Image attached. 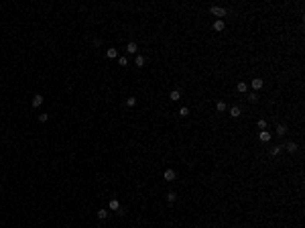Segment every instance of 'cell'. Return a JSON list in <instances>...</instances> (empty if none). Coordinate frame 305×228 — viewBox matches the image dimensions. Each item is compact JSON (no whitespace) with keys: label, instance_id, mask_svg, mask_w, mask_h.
Wrapping results in <instances>:
<instances>
[{"label":"cell","instance_id":"6da1fadb","mask_svg":"<svg viewBox=\"0 0 305 228\" xmlns=\"http://www.w3.org/2000/svg\"><path fill=\"white\" fill-rule=\"evenodd\" d=\"M163 177H165V181H175V177H177V173L173 169H167L165 173H163Z\"/></svg>","mask_w":305,"mask_h":228},{"label":"cell","instance_id":"7a4b0ae2","mask_svg":"<svg viewBox=\"0 0 305 228\" xmlns=\"http://www.w3.org/2000/svg\"><path fill=\"white\" fill-rule=\"evenodd\" d=\"M210 12H212V14H216V16H226V14H228V12L224 10V8H220V6H212V8H210Z\"/></svg>","mask_w":305,"mask_h":228},{"label":"cell","instance_id":"3957f363","mask_svg":"<svg viewBox=\"0 0 305 228\" xmlns=\"http://www.w3.org/2000/svg\"><path fill=\"white\" fill-rule=\"evenodd\" d=\"M271 137H273V135L269 133V130H260V133H258V138L262 141V143H269V141H271Z\"/></svg>","mask_w":305,"mask_h":228},{"label":"cell","instance_id":"277c9868","mask_svg":"<svg viewBox=\"0 0 305 228\" xmlns=\"http://www.w3.org/2000/svg\"><path fill=\"white\" fill-rule=\"evenodd\" d=\"M108 208H110L112 212H118V210H120V202H118L116 198H112V200H110V204H108Z\"/></svg>","mask_w":305,"mask_h":228},{"label":"cell","instance_id":"5b68a950","mask_svg":"<svg viewBox=\"0 0 305 228\" xmlns=\"http://www.w3.org/2000/svg\"><path fill=\"white\" fill-rule=\"evenodd\" d=\"M126 51H128L130 55H136V53H138V45H136V43H128V45H126Z\"/></svg>","mask_w":305,"mask_h":228},{"label":"cell","instance_id":"8992f818","mask_svg":"<svg viewBox=\"0 0 305 228\" xmlns=\"http://www.w3.org/2000/svg\"><path fill=\"white\" fill-rule=\"evenodd\" d=\"M250 86H252V90H254V92L262 90V80H260V78H256V80H252V84H250Z\"/></svg>","mask_w":305,"mask_h":228},{"label":"cell","instance_id":"52a82bcc","mask_svg":"<svg viewBox=\"0 0 305 228\" xmlns=\"http://www.w3.org/2000/svg\"><path fill=\"white\" fill-rule=\"evenodd\" d=\"M236 90L240 92V94H246V92H248V84H246V81H238Z\"/></svg>","mask_w":305,"mask_h":228},{"label":"cell","instance_id":"ba28073f","mask_svg":"<svg viewBox=\"0 0 305 228\" xmlns=\"http://www.w3.org/2000/svg\"><path fill=\"white\" fill-rule=\"evenodd\" d=\"M216 110H218V112H226V110H228V104L224 102V100H220V102L216 104Z\"/></svg>","mask_w":305,"mask_h":228},{"label":"cell","instance_id":"9c48e42d","mask_svg":"<svg viewBox=\"0 0 305 228\" xmlns=\"http://www.w3.org/2000/svg\"><path fill=\"white\" fill-rule=\"evenodd\" d=\"M41 104H43V96H41V94H37V96L33 98V108H39Z\"/></svg>","mask_w":305,"mask_h":228},{"label":"cell","instance_id":"30bf717a","mask_svg":"<svg viewBox=\"0 0 305 228\" xmlns=\"http://www.w3.org/2000/svg\"><path fill=\"white\" fill-rule=\"evenodd\" d=\"M169 98L173 100V102H179V98H181V92H179V90H173V92L169 94Z\"/></svg>","mask_w":305,"mask_h":228},{"label":"cell","instance_id":"8fae6325","mask_svg":"<svg viewBox=\"0 0 305 228\" xmlns=\"http://www.w3.org/2000/svg\"><path fill=\"white\" fill-rule=\"evenodd\" d=\"M106 57H108V59H116V57H118V51L112 47V49H108V51H106Z\"/></svg>","mask_w":305,"mask_h":228},{"label":"cell","instance_id":"7c38bea8","mask_svg":"<svg viewBox=\"0 0 305 228\" xmlns=\"http://www.w3.org/2000/svg\"><path fill=\"white\" fill-rule=\"evenodd\" d=\"M240 114H242V112H240V108H238V106H232V108H230V116H232V118H238Z\"/></svg>","mask_w":305,"mask_h":228},{"label":"cell","instance_id":"4fadbf2b","mask_svg":"<svg viewBox=\"0 0 305 228\" xmlns=\"http://www.w3.org/2000/svg\"><path fill=\"white\" fill-rule=\"evenodd\" d=\"M224 27H226V24H224V21H216V23H214V31H218V33H220V31H224Z\"/></svg>","mask_w":305,"mask_h":228},{"label":"cell","instance_id":"5bb4252c","mask_svg":"<svg viewBox=\"0 0 305 228\" xmlns=\"http://www.w3.org/2000/svg\"><path fill=\"white\" fill-rule=\"evenodd\" d=\"M134 63H136V67H143V65H145V57H143V55H136Z\"/></svg>","mask_w":305,"mask_h":228},{"label":"cell","instance_id":"9a60e30c","mask_svg":"<svg viewBox=\"0 0 305 228\" xmlns=\"http://www.w3.org/2000/svg\"><path fill=\"white\" fill-rule=\"evenodd\" d=\"M285 149H287L289 153H295V151H297V145H295V143H287V145H285Z\"/></svg>","mask_w":305,"mask_h":228},{"label":"cell","instance_id":"2e32d148","mask_svg":"<svg viewBox=\"0 0 305 228\" xmlns=\"http://www.w3.org/2000/svg\"><path fill=\"white\" fill-rule=\"evenodd\" d=\"M179 116H181V118L189 116V108H185V106H183V108H179Z\"/></svg>","mask_w":305,"mask_h":228},{"label":"cell","instance_id":"e0dca14e","mask_svg":"<svg viewBox=\"0 0 305 228\" xmlns=\"http://www.w3.org/2000/svg\"><path fill=\"white\" fill-rule=\"evenodd\" d=\"M285 133H287V126H285V124H279V126H277V135H281V137H283Z\"/></svg>","mask_w":305,"mask_h":228},{"label":"cell","instance_id":"ac0fdd59","mask_svg":"<svg viewBox=\"0 0 305 228\" xmlns=\"http://www.w3.org/2000/svg\"><path fill=\"white\" fill-rule=\"evenodd\" d=\"M175 200H177V194H175V192H169V194H167V202H171V204H173Z\"/></svg>","mask_w":305,"mask_h":228},{"label":"cell","instance_id":"d6986e66","mask_svg":"<svg viewBox=\"0 0 305 228\" xmlns=\"http://www.w3.org/2000/svg\"><path fill=\"white\" fill-rule=\"evenodd\" d=\"M98 218L100 220H106L108 218V210H98Z\"/></svg>","mask_w":305,"mask_h":228},{"label":"cell","instance_id":"ffe728a7","mask_svg":"<svg viewBox=\"0 0 305 228\" xmlns=\"http://www.w3.org/2000/svg\"><path fill=\"white\" fill-rule=\"evenodd\" d=\"M134 104H136V98H126V106H128V108H132Z\"/></svg>","mask_w":305,"mask_h":228},{"label":"cell","instance_id":"44dd1931","mask_svg":"<svg viewBox=\"0 0 305 228\" xmlns=\"http://www.w3.org/2000/svg\"><path fill=\"white\" fill-rule=\"evenodd\" d=\"M256 124H258V128H260V130H264V128H267V120H264V118H260V120L256 122Z\"/></svg>","mask_w":305,"mask_h":228},{"label":"cell","instance_id":"7402d4cb","mask_svg":"<svg viewBox=\"0 0 305 228\" xmlns=\"http://www.w3.org/2000/svg\"><path fill=\"white\" fill-rule=\"evenodd\" d=\"M281 151H283L281 147H273V149H271V153H273V155H279V153H281Z\"/></svg>","mask_w":305,"mask_h":228},{"label":"cell","instance_id":"603a6c76","mask_svg":"<svg viewBox=\"0 0 305 228\" xmlns=\"http://www.w3.org/2000/svg\"><path fill=\"white\" fill-rule=\"evenodd\" d=\"M118 63H120V65H128V59H126V57H120Z\"/></svg>","mask_w":305,"mask_h":228},{"label":"cell","instance_id":"cb8c5ba5","mask_svg":"<svg viewBox=\"0 0 305 228\" xmlns=\"http://www.w3.org/2000/svg\"><path fill=\"white\" fill-rule=\"evenodd\" d=\"M39 120H41V122H47V120H49V116H47V114H41V116H39Z\"/></svg>","mask_w":305,"mask_h":228}]
</instances>
